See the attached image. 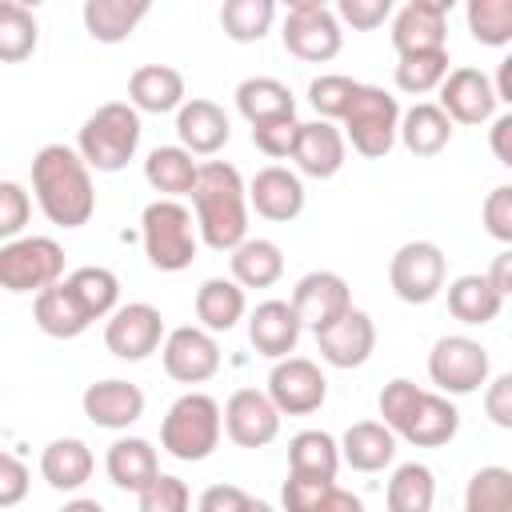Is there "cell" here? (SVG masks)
I'll list each match as a JSON object with an SVG mask.
<instances>
[{
	"mask_svg": "<svg viewBox=\"0 0 512 512\" xmlns=\"http://www.w3.org/2000/svg\"><path fill=\"white\" fill-rule=\"evenodd\" d=\"M32 196L48 224L56 228H84L96 212V184L92 164L80 156V148L68 144H44L32 156Z\"/></svg>",
	"mask_w": 512,
	"mask_h": 512,
	"instance_id": "obj_1",
	"label": "cell"
},
{
	"mask_svg": "<svg viewBox=\"0 0 512 512\" xmlns=\"http://www.w3.org/2000/svg\"><path fill=\"white\" fill-rule=\"evenodd\" d=\"M248 184L236 164L208 160L200 164V180L192 188V212L200 240L212 252H232L240 240H248Z\"/></svg>",
	"mask_w": 512,
	"mask_h": 512,
	"instance_id": "obj_2",
	"label": "cell"
},
{
	"mask_svg": "<svg viewBox=\"0 0 512 512\" xmlns=\"http://www.w3.org/2000/svg\"><path fill=\"white\" fill-rule=\"evenodd\" d=\"M224 436V408L208 392H184L168 404L160 420V448L180 464H200L220 448Z\"/></svg>",
	"mask_w": 512,
	"mask_h": 512,
	"instance_id": "obj_3",
	"label": "cell"
},
{
	"mask_svg": "<svg viewBox=\"0 0 512 512\" xmlns=\"http://www.w3.org/2000/svg\"><path fill=\"white\" fill-rule=\"evenodd\" d=\"M140 240L144 256L156 272H184L200 252L196 212L180 204V196H160L140 212Z\"/></svg>",
	"mask_w": 512,
	"mask_h": 512,
	"instance_id": "obj_4",
	"label": "cell"
},
{
	"mask_svg": "<svg viewBox=\"0 0 512 512\" xmlns=\"http://www.w3.org/2000/svg\"><path fill=\"white\" fill-rule=\"evenodd\" d=\"M140 108L132 100H108L100 104L84 124H80V136H76V148L80 156L92 164V172H120L128 168V160L136 156L140 148Z\"/></svg>",
	"mask_w": 512,
	"mask_h": 512,
	"instance_id": "obj_5",
	"label": "cell"
},
{
	"mask_svg": "<svg viewBox=\"0 0 512 512\" xmlns=\"http://www.w3.org/2000/svg\"><path fill=\"white\" fill-rule=\"evenodd\" d=\"M400 100L384 92L380 84H360L348 112H344V136L352 152L364 160H384L400 140Z\"/></svg>",
	"mask_w": 512,
	"mask_h": 512,
	"instance_id": "obj_6",
	"label": "cell"
},
{
	"mask_svg": "<svg viewBox=\"0 0 512 512\" xmlns=\"http://www.w3.org/2000/svg\"><path fill=\"white\" fill-rule=\"evenodd\" d=\"M64 280V248L52 236H16L0 244V288L12 296L44 292Z\"/></svg>",
	"mask_w": 512,
	"mask_h": 512,
	"instance_id": "obj_7",
	"label": "cell"
},
{
	"mask_svg": "<svg viewBox=\"0 0 512 512\" xmlns=\"http://www.w3.org/2000/svg\"><path fill=\"white\" fill-rule=\"evenodd\" d=\"M448 256L432 240H408L388 260V284L404 304H432L444 292Z\"/></svg>",
	"mask_w": 512,
	"mask_h": 512,
	"instance_id": "obj_8",
	"label": "cell"
},
{
	"mask_svg": "<svg viewBox=\"0 0 512 512\" xmlns=\"http://www.w3.org/2000/svg\"><path fill=\"white\" fill-rule=\"evenodd\" d=\"M488 348L472 336H440L428 352V380L448 396H472L488 384Z\"/></svg>",
	"mask_w": 512,
	"mask_h": 512,
	"instance_id": "obj_9",
	"label": "cell"
},
{
	"mask_svg": "<svg viewBox=\"0 0 512 512\" xmlns=\"http://www.w3.org/2000/svg\"><path fill=\"white\" fill-rule=\"evenodd\" d=\"M168 328H164V316L156 304L148 300H132V304H120L108 324H104V348L116 356V360H128V364H140L148 360L152 352H160Z\"/></svg>",
	"mask_w": 512,
	"mask_h": 512,
	"instance_id": "obj_10",
	"label": "cell"
},
{
	"mask_svg": "<svg viewBox=\"0 0 512 512\" xmlns=\"http://www.w3.org/2000/svg\"><path fill=\"white\" fill-rule=\"evenodd\" d=\"M160 360H164V372L176 384H204V380H212L220 372L216 332L204 328V324H180V328H172L164 336Z\"/></svg>",
	"mask_w": 512,
	"mask_h": 512,
	"instance_id": "obj_11",
	"label": "cell"
},
{
	"mask_svg": "<svg viewBox=\"0 0 512 512\" xmlns=\"http://www.w3.org/2000/svg\"><path fill=\"white\" fill-rule=\"evenodd\" d=\"M268 396L284 416H312L328 400V376L308 356H280L268 372Z\"/></svg>",
	"mask_w": 512,
	"mask_h": 512,
	"instance_id": "obj_12",
	"label": "cell"
},
{
	"mask_svg": "<svg viewBox=\"0 0 512 512\" xmlns=\"http://www.w3.org/2000/svg\"><path fill=\"white\" fill-rule=\"evenodd\" d=\"M280 40H284V52H292L296 60L328 64L344 48V24L328 8H300V12H288Z\"/></svg>",
	"mask_w": 512,
	"mask_h": 512,
	"instance_id": "obj_13",
	"label": "cell"
},
{
	"mask_svg": "<svg viewBox=\"0 0 512 512\" xmlns=\"http://www.w3.org/2000/svg\"><path fill=\"white\" fill-rule=\"evenodd\" d=\"M280 408L268 396V388H236L224 400V432L240 448H264L280 436Z\"/></svg>",
	"mask_w": 512,
	"mask_h": 512,
	"instance_id": "obj_14",
	"label": "cell"
},
{
	"mask_svg": "<svg viewBox=\"0 0 512 512\" xmlns=\"http://www.w3.org/2000/svg\"><path fill=\"white\" fill-rule=\"evenodd\" d=\"M316 336V352L328 368H360L372 360L376 352V324L364 308H348L340 320H332L328 328L312 332Z\"/></svg>",
	"mask_w": 512,
	"mask_h": 512,
	"instance_id": "obj_15",
	"label": "cell"
},
{
	"mask_svg": "<svg viewBox=\"0 0 512 512\" xmlns=\"http://www.w3.org/2000/svg\"><path fill=\"white\" fill-rule=\"evenodd\" d=\"M292 308H296V316H300V324L308 332H320V328H328L332 320H340L352 308V288H348V280L340 272L316 268V272L296 280Z\"/></svg>",
	"mask_w": 512,
	"mask_h": 512,
	"instance_id": "obj_16",
	"label": "cell"
},
{
	"mask_svg": "<svg viewBox=\"0 0 512 512\" xmlns=\"http://www.w3.org/2000/svg\"><path fill=\"white\" fill-rule=\"evenodd\" d=\"M436 104H440L456 124H488V120L496 116L500 96H496V84H492L488 72L464 64V68H452V72L444 76Z\"/></svg>",
	"mask_w": 512,
	"mask_h": 512,
	"instance_id": "obj_17",
	"label": "cell"
},
{
	"mask_svg": "<svg viewBox=\"0 0 512 512\" xmlns=\"http://www.w3.org/2000/svg\"><path fill=\"white\" fill-rule=\"evenodd\" d=\"M456 432H460V408H456L452 396L440 392V388H436V392L420 388L412 412H408V416L400 420V428H396V436L408 440V444H416V448H440V444H448Z\"/></svg>",
	"mask_w": 512,
	"mask_h": 512,
	"instance_id": "obj_18",
	"label": "cell"
},
{
	"mask_svg": "<svg viewBox=\"0 0 512 512\" xmlns=\"http://www.w3.org/2000/svg\"><path fill=\"white\" fill-rule=\"evenodd\" d=\"M292 160L300 168V176H312V180H332L344 160H348V136L344 128H336L332 120H308L300 124V136H296V148H292Z\"/></svg>",
	"mask_w": 512,
	"mask_h": 512,
	"instance_id": "obj_19",
	"label": "cell"
},
{
	"mask_svg": "<svg viewBox=\"0 0 512 512\" xmlns=\"http://www.w3.org/2000/svg\"><path fill=\"white\" fill-rule=\"evenodd\" d=\"M304 180L292 172V168H280V164H268L260 168L252 180H248V204L256 208V216L272 220V224H288L304 212Z\"/></svg>",
	"mask_w": 512,
	"mask_h": 512,
	"instance_id": "obj_20",
	"label": "cell"
},
{
	"mask_svg": "<svg viewBox=\"0 0 512 512\" xmlns=\"http://www.w3.org/2000/svg\"><path fill=\"white\" fill-rule=\"evenodd\" d=\"M80 408L84 416L96 424V428H108V432H124L132 428L140 416H144V392L132 384V380H96L84 388L80 396Z\"/></svg>",
	"mask_w": 512,
	"mask_h": 512,
	"instance_id": "obj_21",
	"label": "cell"
},
{
	"mask_svg": "<svg viewBox=\"0 0 512 512\" xmlns=\"http://www.w3.org/2000/svg\"><path fill=\"white\" fill-rule=\"evenodd\" d=\"M300 332H304V324H300L292 300H260L248 316V340L268 360L292 356L300 344Z\"/></svg>",
	"mask_w": 512,
	"mask_h": 512,
	"instance_id": "obj_22",
	"label": "cell"
},
{
	"mask_svg": "<svg viewBox=\"0 0 512 512\" xmlns=\"http://www.w3.org/2000/svg\"><path fill=\"white\" fill-rule=\"evenodd\" d=\"M176 136L188 152L196 156H216L228 140H232V120L228 112L216 104V100H204V96H192L180 104L176 112Z\"/></svg>",
	"mask_w": 512,
	"mask_h": 512,
	"instance_id": "obj_23",
	"label": "cell"
},
{
	"mask_svg": "<svg viewBox=\"0 0 512 512\" xmlns=\"http://www.w3.org/2000/svg\"><path fill=\"white\" fill-rule=\"evenodd\" d=\"M128 100H132L140 112H152V116L180 112V104L188 100L184 72L172 68V64H140V68L128 76Z\"/></svg>",
	"mask_w": 512,
	"mask_h": 512,
	"instance_id": "obj_24",
	"label": "cell"
},
{
	"mask_svg": "<svg viewBox=\"0 0 512 512\" xmlns=\"http://www.w3.org/2000/svg\"><path fill=\"white\" fill-rule=\"evenodd\" d=\"M32 320H36V328H40L44 336H52V340H76V336L88 332V324H92L88 308L76 300V292L68 288V280H60V284L36 292V300H32Z\"/></svg>",
	"mask_w": 512,
	"mask_h": 512,
	"instance_id": "obj_25",
	"label": "cell"
},
{
	"mask_svg": "<svg viewBox=\"0 0 512 512\" xmlns=\"http://www.w3.org/2000/svg\"><path fill=\"white\" fill-rule=\"evenodd\" d=\"M396 432L384 420H356L340 436V456L352 472H384L396 460Z\"/></svg>",
	"mask_w": 512,
	"mask_h": 512,
	"instance_id": "obj_26",
	"label": "cell"
},
{
	"mask_svg": "<svg viewBox=\"0 0 512 512\" xmlns=\"http://www.w3.org/2000/svg\"><path fill=\"white\" fill-rule=\"evenodd\" d=\"M104 472L120 492H144L160 476V456L144 436H120L108 444Z\"/></svg>",
	"mask_w": 512,
	"mask_h": 512,
	"instance_id": "obj_27",
	"label": "cell"
},
{
	"mask_svg": "<svg viewBox=\"0 0 512 512\" xmlns=\"http://www.w3.org/2000/svg\"><path fill=\"white\" fill-rule=\"evenodd\" d=\"M96 456L80 436H60L40 452V476L52 492H76L92 480Z\"/></svg>",
	"mask_w": 512,
	"mask_h": 512,
	"instance_id": "obj_28",
	"label": "cell"
},
{
	"mask_svg": "<svg viewBox=\"0 0 512 512\" xmlns=\"http://www.w3.org/2000/svg\"><path fill=\"white\" fill-rule=\"evenodd\" d=\"M148 12H152V0H84L80 20L96 44H124Z\"/></svg>",
	"mask_w": 512,
	"mask_h": 512,
	"instance_id": "obj_29",
	"label": "cell"
},
{
	"mask_svg": "<svg viewBox=\"0 0 512 512\" xmlns=\"http://www.w3.org/2000/svg\"><path fill=\"white\" fill-rule=\"evenodd\" d=\"M500 308H504V296H500V288L492 284L488 272L484 276L480 272H464V276H456L448 284V312L468 328L492 324L500 316Z\"/></svg>",
	"mask_w": 512,
	"mask_h": 512,
	"instance_id": "obj_30",
	"label": "cell"
},
{
	"mask_svg": "<svg viewBox=\"0 0 512 512\" xmlns=\"http://www.w3.org/2000/svg\"><path fill=\"white\" fill-rule=\"evenodd\" d=\"M344 456H340V440L324 428H304L288 440V472L304 476V480H336Z\"/></svg>",
	"mask_w": 512,
	"mask_h": 512,
	"instance_id": "obj_31",
	"label": "cell"
},
{
	"mask_svg": "<svg viewBox=\"0 0 512 512\" xmlns=\"http://www.w3.org/2000/svg\"><path fill=\"white\" fill-rule=\"evenodd\" d=\"M248 312L244 284L236 276H208L196 288V320L212 332H232Z\"/></svg>",
	"mask_w": 512,
	"mask_h": 512,
	"instance_id": "obj_32",
	"label": "cell"
},
{
	"mask_svg": "<svg viewBox=\"0 0 512 512\" xmlns=\"http://www.w3.org/2000/svg\"><path fill=\"white\" fill-rule=\"evenodd\" d=\"M192 156L196 152H188L184 144H156L144 160V180L160 196H192V188L200 180V164Z\"/></svg>",
	"mask_w": 512,
	"mask_h": 512,
	"instance_id": "obj_33",
	"label": "cell"
},
{
	"mask_svg": "<svg viewBox=\"0 0 512 512\" xmlns=\"http://www.w3.org/2000/svg\"><path fill=\"white\" fill-rule=\"evenodd\" d=\"M452 116L440 108V104H412L404 116H400V144L412 152V156H440L452 140Z\"/></svg>",
	"mask_w": 512,
	"mask_h": 512,
	"instance_id": "obj_34",
	"label": "cell"
},
{
	"mask_svg": "<svg viewBox=\"0 0 512 512\" xmlns=\"http://www.w3.org/2000/svg\"><path fill=\"white\" fill-rule=\"evenodd\" d=\"M448 40V16L444 12H432L424 4H404L396 16H392V48L404 56V52H428V48H444Z\"/></svg>",
	"mask_w": 512,
	"mask_h": 512,
	"instance_id": "obj_35",
	"label": "cell"
},
{
	"mask_svg": "<svg viewBox=\"0 0 512 512\" xmlns=\"http://www.w3.org/2000/svg\"><path fill=\"white\" fill-rule=\"evenodd\" d=\"M228 268L244 288H272L284 276V252L276 240L248 236L228 252Z\"/></svg>",
	"mask_w": 512,
	"mask_h": 512,
	"instance_id": "obj_36",
	"label": "cell"
},
{
	"mask_svg": "<svg viewBox=\"0 0 512 512\" xmlns=\"http://www.w3.org/2000/svg\"><path fill=\"white\" fill-rule=\"evenodd\" d=\"M236 108L248 124H264L276 116H296V96L276 76H248L236 84Z\"/></svg>",
	"mask_w": 512,
	"mask_h": 512,
	"instance_id": "obj_37",
	"label": "cell"
},
{
	"mask_svg": "<svg viewBox=\"0 0 512 512\" xmlns=\"http://www.w3.org/2000/svg\"><path fill=\"white\" fill-rule=\"evenodd\" d=\"M280 0H224L220 4V28L236 44H256L272 32Z\"/></svg>",
	"mask_w": 512,
	"mask_h": 512,
	"instance_id": "obj_38",
	"label": "cell"
},
{
	"mask_svg": "<svg viewBox=\"0 0 512 512\" xmlns=\"http://www.w3.org/2000/svg\"><path fill=\"white\" fill-rule=\"evenodd\" d=\"M68 288L76 292V300L88 308L92 320H108L116 308H120V280L112 268H100V264H84L76 272L64 276Z\"/></svg>",
	"mask_w": 512,
	"mask_h": 512,
	"instance_id": "obj_39",
	"label": "cell"
},
{
	"mask_svg": "<svg viewBox=\"0 0 512 512\" xmlns=\"http://www.w3.org/2000/svg\"><path fill=\"white\" fill-rule=\"evenodd\" d=\"M388 508L392 512H428L436 504V476L428 464L420 460H408L392 472L388 480V492H384Z\"/></svg>",
	"mask_w": 512,
	"mask_h": 512,
	"instance_id": "obj_40",
	"label": "cell"
},
{
	"mask_svg": "<svg viewBox=\"0 0 512 512\" xmlns=\"http://www.w3.org/2000/svg\"><path fill=\"white\" fill-rule=\"evenodd\" d=\"M448 48H428V52H404L396 60V88L404 96H428L440 92L448 76Z\"/></svg>",
	"mask_w": 512,
	"mask_h": 512,
	"instance_id": "obj_41",
	"label": "cell"
},
{
	"mask_svg": "<svg viewBox=\"0 0 512 512\" xmlns=\"http://www.w3.org/2000/svg\"><path fill=\"white\" fill-rule=\"evenodd\" d=\"M36 44H40V24H36L32 8H24L16 0H0V60L20 64L36 52Z\"/></svg>",
	"mask_w": 512,
	"mask_h": 512,
	"instance_id": "obj_42",
	"label": "cell"
},
{
	"mask_svg": "<svg viewBox=\"0 0 512 512\" xmlns=\"http://www.w3.org/2000/svg\"><path fill=\"white\" fill-rule=\"evenodd\" d=\"M464 20L476 44L484 48L512 44V0H464Z\"/></svg>",
	"mask_w": 512,
	"mask_h": 512,
	"instance_id": "obj_43",
	"label": "cell"
},
{
	"mask_svg": "<svg viewBox=\"0 0 512 512\" xmlns=\"http://www.w3.org/2000/svg\"><path fill=\"white\" fill-rule=\"evenodd\" d=\"M464 512H512V468H476L464 488Z\"/></svg>",
	"mask_w": 512,
	"mask_h": 512,
	"instance_id": "obj_44",
	"label": "cell"
},
{
	"mask_svg": "<svg viewBox=\"0 0 512 512\" xmlns=\"http://www.w3.org/2000/svg\"><path fill=\"white\" fill-rule=\"evenodd\" d=\"M356 88H360V80L340 76V72H328V76H316V80L308 84V104H312L316 116H324V120H344V112H348Z\"/></svg>",
	"mask_w": 512,
	"mask_h": 512,
	"instance_id": "obj_45",
	"label": "cell"
},
{
	"mask_svg": "<svg viewBox=\"0 0 512 512\" xmlns=\"http://www.w3.org/2000/svg\"><path fill=\"white\" fill-rule=\"evenodd\" d=\"M136 504H140V512H184L192 504V492L180 476L160 472L144 492H136Z\"/></svg>",
	"mask_w": 512,
	"mask_h": 512,
	"instance_id": "obj_46",
	"label": "cell"
},
{
	"mask_svg": "<svg viewBox=\"0 0 512 512\" xmlns=\"http://www.w3.org/2000/svg\"><path fill=\"white\" fill-rule=\"evenodd\" d=\"M32 216V196L20 180H0V240L24 236V224Z\"/></svg>",
	"mask_w": 512,
	"mask_h": 512,
	"instance_id": "obj_47",
	"label": "cell"
},
{
	"mask_svg": "<svg viewBox=\"0 0 512 512\" xmlns=\"http://www.w3.org/2000/svg\"><path fill=\"white\" fill-rule=\"evenodd\" d=\"M296 136H300V120H296V116H276V120L252 124V144H256L264 156H272V160L292 156Z\"/></svg>",
	"mask_w": 512,
	"mask_h": 512,
	"instance_id": "obj_48",
	"label": "cell"
},
{
	"mask_svg": "<svg viewBox=\"0 0 512 512\" xmlns=\"http://www.w3.org/2000/svg\"><path fill=\"white\" fill-rule=\"evenodd\" d=\"M336 16L352 32H376L388 16H396V0H336Z\"/></svg>",
	"mask_w": 512,
	"mask_h": 512,
	"instance_id": "obj_49",
	"label": "cell"
},
{
	"mask_svg": "<svg viewBox=\"0 0 512 512\" xmlns=\"http://www.w3.org/2000/svg\"><path fill=\"white\" fill-rule=\"evenodd\" d=\"M416 396H420V384H416V380H408V376H396V380H388V384L380 388V400H376V408H380V420H384V424L396 432V428H400V420L412 412Z\"/></svg>",
	"mask_w": 512,
	"mask_h": 512,
	"instance_id": "obj_50",
	"label": "cell"
},
{
	"mask_svg": "<svg viewBox=\"0 0 512 512\" xmlns=\"http://www.w3.org/2000/svg\"><path fill=\"white\" fill-rule=\"evenodd\" d=\"M480 220H484V232L500 244H512V184H500L484 196V208H480Z\"/></svg>",
	"mask_w": 512,
	"mask_h": 512,
	"instance_id": "obj_51",
	"label": "cell"
},
{
	"mask_svg": "<svg viewBox=\"0 0 512 512\" xmlns=\"http://www.w3.org/2000/svg\"><path fill=\"white\" fill-rule=\"evenodd\" d=\"M252 508L264 512V500H256L236 484H212L200 492V512H252Z\"/></svg>",
	"mask_w": 512,
	"mask_h": 512,
	"instance_id": "obj_52",
	"label": "cell"
},
{
	"mask_svg": "<svg viewBox=\"0 0 512 512\" xmlns=\"http://www.w3.org/2000/svg\"><path fill=\"white\" fill-rule=\"evenodd\" d=\"M332 484H336V480H304V476H292V472H288V480H284V488H280V500H284L288 512H316V508H320V496H324Z\"/></svg>",
	"mask_w": 512,
	"mask_h": 512,
	"instance_id": "obj_53",
	"label": "cell"
},
{
	"mask_svg": "<svg viewBox=\"0 0 512 512\" xmlns=\"http://www.w3.org/2000/svg\"><path fill=\"white\" fill-rule=\"evenodd\" d=\"M484 416L496 428L512 432V372H500L496 380L484 384Z\"/></svg>",
	"mask_w": 512,
	"mask_h": 512,
	"instance_id": "obj_54",
	"label": "cell"
},
{
	"mask_svg": "<svg viewBox=\"0 0 512 512\" xmlns=\"http://www.w3.org/2000/svg\"><path fill=\"white\" fill-rule=\"evenodd\" d=\"M28 468H24V460L16 456V452H4L0 456V508H16L20 500H24V492H28Z\"/></svg>",
	"mask_w": 512,
	"mask_h": 512,
	"instance_id": "obj_55",
	"label": "cell"
},
{
	"mask_svg": "<svg viewBox=\"0 0 512 512\" xmlns=\"http://www.w3.org/2000/svg\"><path fill=\"white\" fill-rule=\"evenodd\" d=\"M488 148H492V156H496L504 168H512V108H508L504 116H492Z\"/></svg>",
	"mask_w": 512,
	"mask_h": 512,
	"instance_id": "obj_56",
	"label": "cell"
},
{
	"mask_svg": "<svg viewBox=\"0 0 512 512\" xmlns=\"http://www.w3.org/2000/svg\"><path fill=\"white\" fill-rule=\"evenodd\" d=\"M364 504H360V496L356 492H348V488H340V484H332L324 496H320V508L316 512H360Z\"/></svg>",
	"mask_w": 512,
	"mask_h": 512,
	"instance_id": "obj_57",
	"label": "cell"
},
{
	"mask_svg": "<svg viewBox=\"0 0 512 512\" xmlns=\"http://www.w3.org/2000/svg\"><path fill=\"white\" fill-rule=\"evenodd\" d=\"M488 276H492V284L500 288V296L508 300V296H512V244H508L500 256H492V264H488Z\"/></svg>",
	"mask_w": 512,
	"mask_h": 512,
	"instance_id": "obj_58",
	"label": "cell"
},
{
	"mask_svg": "<svg viewBox=\"0 0 512 512\" xmlns=\"http://www.w3.org/2000/svg\"><path fill=\"white\" fill-rule=\"evenodd\" d=\"M492 84H496V96H500V104H508L512 108V52L496 64V76H492Z\"/></svg>",
	"mask_w": 512,
	"mask_h": 512,
	"instance_id": "obj_59",
	"label": "cell"
},
{
	"mask_svg": "<svg viewBox=\"0 0 512 512\" xmlns=\"http://www.w3.org/2000/svg\"><path fill=\"white\" fill-rule=\"evenodd\" d=\"M412 4H424V8H432V12H444V16H448L460 0H412Z\"/></svg>",
	"mask_w": 512,
	"mask_h": 512,
	"instance_id": "obj_60",
	"label": "cell"
},
{
	"mask_svg": "<svg viewBox=\"0 0 512 512\" xmlns=\"http://www.w3.org/2000/svg\"><path fill=\"white\" fill-rule=\"evenodd\" d=\"M288 12H300V8H328V0H280Z\"/></svg>",
	"mask_w": 512,
	"mask_h": 512,
	"instance_id": "obj_61",
	"label": "cell"
},
{
	"mask_svg": "<svg viewBox=\"0 0 512 512\" xmlns=\"http://www.w3.org/2000/svg\"><path fill=\"white\" fill-rule=\"evenodd\" d=\"M16 4H24V8H32V12H36V8L44 4V0H16Z\"/></svg>",
	"mask_w": 512,
	"mask_h": 512,
	"instance_id": "obj_62",
	"label": "cell"
}]
</instances>
